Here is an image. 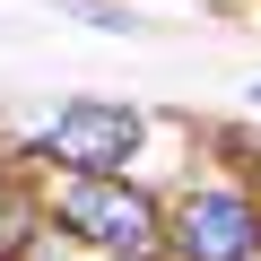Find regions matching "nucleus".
I'll use <instances>...</instances> for the list:
<instances>
[{
    "label": "nucleus",
    "mask_w": 261,
    "mask_h": 261,
    "mask_svg": "<svg viewBox=\"0 0 261 261\" xmlns=\"http://www.w3.org/2000/svg\"><path fill=\"white\" fill-rule=\"evenodd\" d=\"M174 244H183V261H252L261 252V209L244 192H192L183 218H174Z\"/></svg>",
    "instance_id": "nucleus-3"
},
{
    "label": "nucleus",
    "mask_w": 261,
    "mask_h": 261,
    "mask_svg": "<svg viewBox=\"0 0 261 261\" xmlns=\"http://www.w3.org/2000/svg\"><path fill=\"white\" fill-rule=\"evenodd\" d=\"M130 148H140V113L130 105H70L44 130V157H61L70 174H122Z\"/></svg>",
    "instance_id": "nucleus-2"
},
{
    "label": "nucleus",
    "mask_w": 261,
    "mask_h": 261,
    "mask_svg": "<svg viewBox=\"0 0 261 261\" xmlns=\"http://www.w3.org/2000/svg\"><path fill=\"white\" fill-rule=\"evenodd\" d=\"M61 226L87 235V244H105V252L122 261V252H148L157 209L130 192L122 174H70V183H61Z\"/></svg>",
    "instance_id": "nucleus-1"
}]
</instances>
